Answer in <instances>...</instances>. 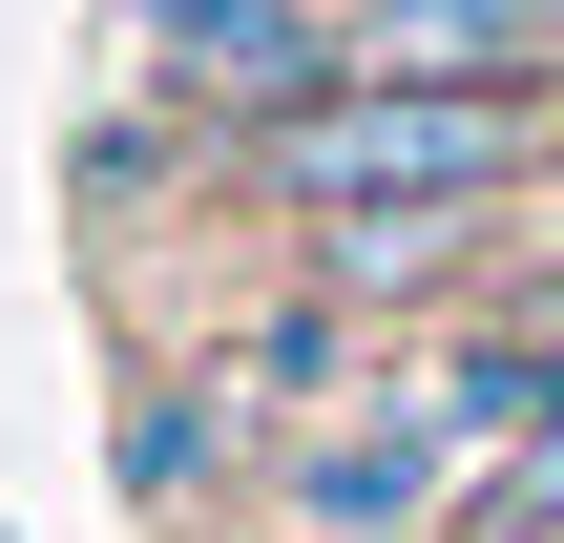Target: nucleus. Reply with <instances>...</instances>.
I'll return each instance as SVG.
<instances>
[{
    "mask_svg": "<svg viewBox=\"0 0 564 543\" xmlns=\"http://www.w3.org/2000/svg\"><path fill=\"white\" fill-rule=\"evenodd\" d=\"M251 167L314 230H419V209H502L523 188V105L502 84H314L293 126H251Z\"/></svg>",
    "mask_w": 564,
    "mask_h": 543,
    "instance_id": "nucleus-1",
    "label": "nucleus"
},
{
    "mask_svg": "<svg viewBox=\"0 0 564 543\" xmlns=\"http://www.w3.org/2000/svg\"><path fill=\"white\" fill-rule=\"evenodd\" d=\"M126 42H147L188 105H251V126H293L314 84H356V42H335L314 0H126Z\"/></svg>",
    "mask_w": 564,
    "mask_h": 543,
    "instance_id": "nucleus-2",
    "label": "nucleus"
},
{
    "mask_svg": "<svg viewBox=\"0 0 564 543\" xmlns=\"http://www.w3.org/2000/svg\"><path fill=\"white\" fill-rule=\"evenodd\" d=\"M460 502V439H440V398H398V419H335L314 460H293V523L314 543H419Z\"/></svg>",
    "mask_w": 564,
    "mask_h": 543,
    "instance_id": "nucleus-3",
    "label": "nucleus"
},
{
    "mask_svg": "<svg viewBox=\"0 0 564 543\" xmlns=\"http://www.w3.org/2000/svg\"><path fill=\"white\" fill-rule=\"evenodd\" d=\"M335 42L356 84H544V0H335Z\"/></svg>",
    "mask_w": 564,
    "mask_h": 543,
    "instance_id": "nucleus-4",
    "label": "nucleus"
},
{
    "mask_svg": "<svg viewBox=\"0 0 564 543\" xmlns=\"http://www.w3.org/2000/svg\"><path fill=\"white\" fill-rule=\"evenodd\" d=\"M481 543H564V419H523L502 460H481V502H460Z\"/></svg>",
    "mask_w": 564,
    "mask_h": 543,
    "instance_id": "nucleus-5",
    "label": "nucleus"
},
{
    "mask_svg": "<svg viewBox=\"0 0 564 543\" xmlns=\"http://www.w3.org/2000/svg\"><path fill=\"white\" fill-rule=\"evenodd\" d=\"M544 84H564V0H544Z\"/></svg>",
    "mask_w": 564,
    "mask_h": 543,
    "instance_id": "nucleus-6",
    "label": "nucleus"
},
{
    "mask_svg": "<svg viewBox=\"0 0 564 543\" xmlns=\"http://www.w3.org/2000/svg\"><path fill=\"white\" fill-rule=\"evenodd\" d=\"M544 230H564V188H544Z\"/></svg>",
    "mask_w": 564,
    "mask_h": 543,
    "instance_id": "nucleus-7",
    "label": "nucleus"
}]
</instances>
